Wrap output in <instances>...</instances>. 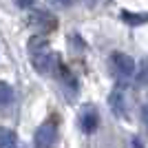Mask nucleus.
<instances>
[{"label":"nucleus","instance_id":"obj_1","mask_svg":"<svg viewBox=\"0 0 148 148\" xmlns=\"http://www.w3.org/2000/svg\"><path fill=\"white\" fill-rule=\"evenodd\" d=\"M58 139V128L53 122H44L38 126L36 135H33V148H53Z\"/></svg>","mask_w":148,"mask_h":148},{"label":"nucleus","instance_id":"obj_2","mask_svg":"<svg viewBox=\"0 0 148 148\" xmlns=\"http://www.w3.org/2000/svg\"><path fill=\"white\" fill-rule=\"evenodd\" d=\"M111 62H113V71L122 80H126V77H130L135 73V60L130 56H126V53H113Z\"/></svg>","mask_w":148,"mask_h":148},{"label":"nucleus","instance_id":"obj_3","mask_svg":"<svg viewBox=\"0 0 148 148\" xmlns=\"http://www.w3.org/2000/svg\"><path fill=\"white\" fill-rule=\"evenodd\" d=\"M97 124H99V117H97V111H95V106H84L80 113V126L84 133H93V130L97 128Z\"/></svg>","mask_w":148,"mask_h":148},{"label":"nucleus","instance_id":"obj_4","mask_svg":"<svg viewBox=\"0 0 148 148\" xmlns=\"http://www.w3.org/2000/svg\"><path fill=\"white\" fill-rule=\"evenodd\" d=\"M33 62H36V69L42 73H51L56 69V56H49V53H36Z\"/></svg>","mask_w":148,"mask_h":148},{"label":"nucleus","instance_id":"obj_5","mask_svg":"<svg viewBox=\"0 0 148 148\" xmlns=\"http://www.w3.org/2000/svg\"><path fill=\"white\" fill-rule=\"evenodd\" d=\"M111 111H113V115H117V117H124L126 115V99H124V93L119 91H113L111 93Z\"/></svg>","mask_w":148,"mask_h":148},{"label":"nucleus","instance_id":"obj_6","mask_svg":"<svg viewBox=\"0 0 148 148\" xmlns=\"http://www.w3.org/2000/svg\"><path fill=\"white\" fill-rule=\"evenodd\" d=\"M16 142H18L16 133L11 128L0 126V148H16Z\"/></svg>","mask_w":148,"mask_h":148},{"label":"nucleus","instance_id":"obj_7","mask_svg":"<svg viewBox=\"0 0 148 148\" xmlns=\"http://www.w3.org/2000/svg\"><path fill=\"white\" fill-rule=\"evenodd\" d=\"M13 102V88L7 84V82L0 80V108H5Z\"/></svg>","mask_w":148,"mask_h":148},{"label":"nucleus","instance_id":"obj_8","mask_svg":"<svg viewBox=\"0 0 148 148\" xmlns=\"http://www.w3.org/2000/svg\"><path fill=\"white\" fill-rule=\"evenodd\" d=\"M122 20L128 22V25H144L148 22V13H130V11H122Z\"/></svg>","mask_w":148,"mask_h":148},{"label":"nucleus","instance_id":"obj_9","mask_svg":"<svg viewBox=\"0 0 148 148\" xmlns=\"http://www.w3.org/2000/svg\"><path fill=\"white\" fill-rule=\"evenodd\" d=\"M137 86H148V58H144L137 69Z\"/></svg>","mask_w":148,"mask_h":148},{"label":"nucleus","instance_id":"obj_10","mask_svg":"<svg viewBox=\"0 0 148 148\" xmlns=\"http://www.w3.org/2000/svg\"><path fill=\"white\" fill-rule=\"evenodd\" d=\"M142 119H144V124H148V102L142 106Z\"/></svg>","mask_w":148,"mask_h":148},{"label":"nucleus","instance_id":"obj_11","mask_svg":"<svg viewBox=\"0 0 148 148\" xmlns=\"http://www.w3.org/2000/svg\"><path fill=\"white\" fill-rule=\"evenodd\" d=\"M56 5H60V7H69V5H73L75 0H53Z\"/></svg>","mask_w":148,"mask_h":148},{"label":"nucleus","instance_id":"obj_12","mask_svg":"<svg viewBox=\"0 0 148 148\" xmlns=\"http://www.w3.org/2000/svg\"><path fill=\"white\" fill-rule=\"evenodd\" d=\"M31 5H33V0H18V7H22V9H27Z\"/></svg>","mask_w":148,"mask_h":148}]
</instances>
